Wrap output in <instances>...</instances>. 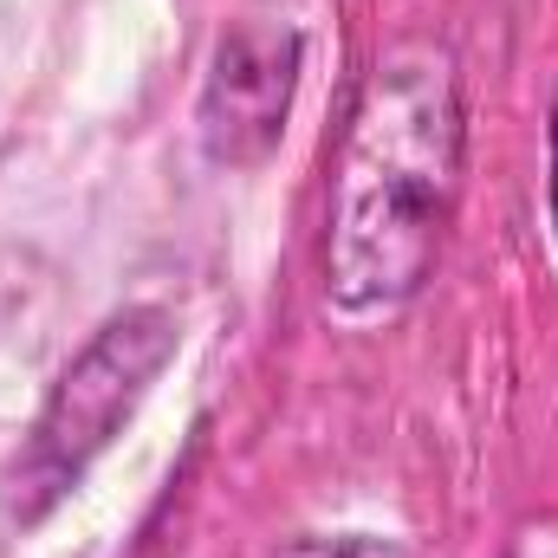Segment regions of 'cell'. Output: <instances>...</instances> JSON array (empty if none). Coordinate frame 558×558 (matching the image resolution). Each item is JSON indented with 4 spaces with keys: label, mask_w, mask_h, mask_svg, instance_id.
<instances>
[{
    "label": "cell",
    "mask_w": 558,
    "mask_h": 558,
    "mask_svg": "<svg viewBox=\"0 0 558 558\" xmlns=\"http://www.w3.org/2000/svg\"><path fill=\"white\" fill-rule=\"evenodd\" d=\"M279 558H403V546L390 539H371V533H344V539H299Z\"/></svg>",
    "instance_id": "obj_4"
},
{
    "label": "cell",
    "mask_w": 558,
    "mask_h": 558,
    "mask_svg": "<svg viewBox=\"0 0 558 558\" xmlns=\"http://www.w3.org/2000/svg\"><path fill=\"white\" fill-rule=\"evenodd\" d=\"M169 357H175V318L162 305H131L59 371L46 410L33 422V441L20 454L26 513L52 507L65 487H78V474L137 416V403L149 397V384L162 377Z\"/></svg>",
    "instance_id": "obj_2"
},
{
    "label": "cell",
    "mask_w": 558,
    "mask_h": 558,
    "mask_svg": "<svg viewBox=\"0 0 558 558\" xmlns=\"http://www.w3.org/2000/svg\"><path fill=\"white\" fill-rule=\"evenodd\" d=\"M553 228H558V105H553Z\"/></svg>",
    "instance_id": "obj_5"
},
{
    "label": "cell",
    "mask_w": 558,
    "mask_h": 558,
    "mask_svg": "<svg viewBox=\"0 0 558 558\" xmlns=\"http://www.w3.org/2000/svg\"><path fill=\"white\" fill-rule=\"evenodd\" d=\"M299 85V33L274 20H247L215 46L202 85V149L228 169H254L274 156Z\"/></svg>",
    "instance_id": "obj_3"
},
{
    "label": "cell",
    "mask_w": 558,
    "mask_h": 558,
    "mask_svg": "<svg viewBox=\"0 0 558 558\" xmlns=\"http://www.w3.org/2000/svg\"><path fill=\"white\" fill-rule=\"evenodd\" d=\"M461 137L448 52L403 46L364 78L325 234V286L344 312L397 305L428 279L461 189Z\"/></svg>",
    "instance_id": "obj_1"
}]
</instances>
